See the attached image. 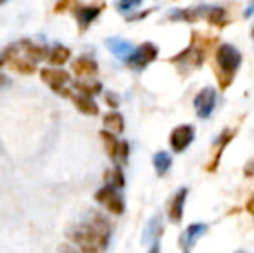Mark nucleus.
<instances>
[{
    "label": "nucleus",
    "mask_w": 254,
    "mask_h": 253,
    "mask_svg": "<svg viewBox=\"0 0 254 253\" xmlns=\"http://www.w3.org/2000/svg\"><path fill=\"white\" fill-rule=\"evenodd\" d=\"M66 236L83 253H104L111 241V224L104 215L94 212L90 220L71 226Z\"/></svg>",
    "instance_id": "obj_1"
},
{
    "label": "nucleus",
    "mask_w": 254,
    "mask_h": 253,
    "mask_svg": "<svg viewBox=\"0 0 254 253\" xmlns=\"http://www.w3.org/2000/svg\"><path fill=\"white\" fill-rule=\"evenodd\" d=\"M214 61H216V78L221 90H227L234 82L239 68L242 64V54L237 47L232 44H220L214 52Z\"/></svg>",
    "instance_id": "obj_2"
},
{
    "label": "nucleus",
    "mask_w": 254,
    "mask_h": 253,
    "mask_svg": "<svg viewBox=\"0 0 254 253\" xmlns=\"http://www.w3.org/2000/svg\"><path fill=\"white\" fill-rule=\"evenodd\" d=\"M209 44L211 40H206L202 35H197L195 31H192V40L189 44V47H185L182 52L173 56L170 59V63L175 64L182 73L184 71H192L195 68H201L204 64V59H206Z\"/></svg>",
    "instance_id": "obj_3"
},
{
    "label": "nucleus",
    "mask_w": 254,
    "mask_h": 253,
    "mask_svg": "<svg viewBox=\"0 0 254 253\" xmlns=\"http://www.w3.org/2000/svg\"><path fill=\"white\" fill-rule=\"evenodd\" d=\"M159 56V49L156 44L152 42H144L142 45L135 47V51L130 54V58L127 59V66L133 71H142L149 66L151 63H154Z\"/></svg>",
    "instance_id": "obj_4"
},
{
    "label": "nucleus",
    "mask_w": 254,
    "mask_h": 253,
    "mask_svg": "<svg viewBox=\"0 0 254 253\" xmlns=\"http://www.w3.org/2000/svg\"><path fill=\"white\" fill-rule=\"evenodd\" d=\"M195 139V128L190 123H184V125H178L171 130L170 134V148L175 155H180V153L187 151L190 148V144Z\"/></svg>",
    "instance_id": "obj_5"
},
{
    "label": "nucleus",
    "mask_w": 254,
    "mask_h": 253,
    "mask_svg": "<svg viewBox=\"0 0 254 253\" xmlns=\"http://www.w3.org/2000/svg\"><path fill=\"white\" fill-rule=\"evenodd\" d=\"M216 101H218L216 88L211 87V85L201 88L194 97L195 115H197L201 120H207L211 115H213L214 108H216Z\"/></svg>",
    "instance_id": "obj_6"
},
{
    "label": "nucleus",
    "mask_w": 254,
    "mask_h": 253,
    "mask_svg": "<svg viewBox=\"0 0 254 253\" xmlns=\"http://www.w3.org/2000/svg\"><path fill=\"white\" fill-rule=\"evenodd\" d=\"M95 201L101 203L104 208H106L109 213H113V215H123V213H125L123 198L120 196L118 189L107 186V184L95 192Z\"/></svg>",
    "instance_id": "obj_7"
},
{
    "label": "nucleus",
    "mask_w": 254,
    "mask_h": 253,
    "mask_svg": "<svg viewBox=\"0 0 254 253\" xmlns=\"http://www.w3.org/2000/svg\"><path fill=\"white\" fill-rule=\"evenodd\" d=\"M40 78L44 84H47L54 92L59 94L66 84H69L71 77L67 71L61 70V68H42L40 70Z\"/></svg>",
    "instance_id": "obj_8"
},
{
    "label": "nucleus",
    "mask_w": 254,
    "mask_h": 253,
    "mask_svg": "<svg viewBox=\"0 0 254 253\" xmlns=\"http://www.w3.org/2000/svg\"><path fill=\"white\" fill-rule=\"evenodd\" d=\"M235 135H237V128H225V130L221 132V134L218 135L216 139H214L213 146L216 148V151H214L213 162H209V165L206 167L207 172H216V169H218V165H220V160H221V155H223L225 148H227V146L230 144L232 141H234Z\"/></svg>",
    "instance_id": "obj_9"
},
{
    "label": "nucleus",
    "mask_w": 254,
    "mask_h": 253,
    "mask_svg": "<svg viewBox=\"0 0 254 253\" xmlns=\"http://www.w3.org/2000/svg\"><path fill=\"white\" fill-rule=\"evenodd\" d=\"M104 10V3L97 5V3H92V5H80L74 10V19L78 23V30L80 31H87L88 26L101 16V12Z\"/></svg>",
    "instance_id": "obj_10"
},
{
    "label": "nucleus",
    "mask_w": 254,
    "mask_h": 253,
    "mask_svg": "<svg viewBox=\"0 0 254 253\" xmlns=\"http://www.w3.org/2000/svg\"><path fill=\"white\" fill-rule=\"evenodd\" d=\"M207 9L209 5H194V7H187V9H173L168 12V19L170 21H185V23H195L201 17H206Z\"/></svg>",
    "instance_id": "obj_11"
},
{
    "label": "nucleus",
    "mask_w": 254,
    "mask_h": 253,
    "mask_svg": "<svg viewBox=\"0 0 254 253\" xmlns=\"http://www.w3.org/2000/svg\"><path fill=\"white\" fill-rule=\"evenodd\" d=\"M189 189L187 187H180L175 196L171 198V201L168 203V217L173 224H180L184 219V210H185V201H187Z\"/></svg>",
    "instance_id": "obj_12"
},
{
    "label": "nucleus",
    "mask_w": 254,
    "mask_h": 253,
    "mask_svg": "<svg viewBox=\"0 0 254 253\" xmlns=\"http://www.w3.org/2000/svg\"><path fill=\"white\" fill-rule=\"evenodd\" d=\"M207 233V226L206 224H202V222H195V224H190V226L187 227V229L182 233V236H180V247L184 248L185 252L187 250H190L192 247H194L195 243H197V240L201 236H204V234Z\"/></svg>",
    "instance_id": "obj_13"
},
{
    "label": "nucleus",
    "mask_w": 254,
    "mask_h": 253,
    "mask_svg": "<svg viewBox=\"0 0 254 253\" xmlns=\"http://www.w3.org/2000/svg\"><path fill=\"white\" fill-rule=\"evenodd\" d=\"M71 71L80 78H92L99 73V64L88 56H80L71 64Z\"/></svg>",
    "instance_id": "obj_14"
},
{
    "label": "nucleus",
    "mask_w": 254,
    "mask_h": 253,
    "mask_svg": "<svg viewBox=\"0 0 254 253\" xmlns=\"http://www.w3.org/2000/svg\"><path fill=\"white\" fill-rule=\"evenodd\" d=\"M106 47L107 51L111 52L113 56H116L118 59L121 61H127L130 58V54L135 51V47L130 44L128 40H123V38H118V37H111V38H106Z\"/></svg>",
    "instance_id": "obj_15"
},
{
    "label": "nucleus",
    "mask_w": 254,
    "mask_h": 253,
    "mask_svg": "<svg viewBox=\"0 0 254 253\" xmlns=\"http://www.w3.org/2000/svg\"><path fill=\"white\" fill-rule=\"evenodd\" d=\"M163 233H164V226H163V220H161V215H154L147 222V226H145L144 234H142V243L152 247V245L159 243Z\"/></svg>",
    "instance_id": "obj_16"
},
{
    "label": "nucleus",
    "mask_w": 254,
    "mask_h": 253,
    "mask_svg": "<svg viewBox=\"0 0 254 253\" xmlns=\"http://www.w3.org/2000/svg\"><path fill=\"white\" fill-rule=\"evenodd\" d=\"M69 99L73 101V104L76 106L78 111L83 113V115H87V116H97L99 115L97 102H95L92 97H88V95L78 94V92H76V94H73V92H71Z\"/></svg>",
    "instance_id": "obj_17"
},
{
    "label": "nucleus",
    "mask_w": 254,
    "mask_h": 253,
    "mask_svg": "<svg viewBox=\"0 0 254 253\" xmlns=\"http://www.w3.org/2000/svg\"><path fill=\"white\" fill-rule=\"evenodd\" d=\"M206 21L211 26H216V28H225L230 23L227 9H223L221 5H209L207 14H206Z\"/></svg>",
    "instance_id": "obj_18"
},
{
    "label": "nucleus",
    "mask_w": 254,
    "mask_h": 253,
    "mask_svg": "<svg viewBox=\"0 0 254 253\" xmlns=\"http://www.w3.org/2000/svg\"><path fill=\"white\" fill-rule=\"evenodd\" d=\"M101 139H102V144L104 149H106V155L109 156L111 162H118V151H120V142L116 139V135L109 130H101Z\"/></svg>",
    "instance_id": "obj_19"
},
{
    "label": "nucleus",
    "mask_w": 254,
    "mask_h": 253,
    "mask_svg": "<svg viewBox=\"0 0 254 253\" xmlns=\"http://www.w3.org/2000/svg\"><path fill=\"white\" fill-rule=\"evenodd\" d=\"M19 44H21V49L24 51V54H26V58L31 59L33 63L44 61V59L49 58V52H47V49H45L44 45L33 44V42H30V40L19 42Z\"/></svg>",
    "instance_id": "obj_20"
},
{
    "label": "nucleus",
    "mask_w": 254,
    "mask_h": 253,
    "mask_svg": "<svg viewBox=\"0 0 254 253\" xmlns=\"http://www.w3.org/2000/svg\"><path fill=\"white\" fill-rule=\"evenodd\" d=\"M152 165H154V170L159 177H164L168 172H170L171 165H173V158H171L170 153L166 151H157L154 153L152 156Z\"/></svg>",
    "instance_id": "obj_21"
},
{
    "label": "nucleus",
    "mask_w": 254,
    "mask_h": 253,
    "mask_svg": "<svg viewBox=\"0 0 254 253\" xmlns=\"http://www.w3.org/2000/svg\"><path fill=\"white\" fill-rule=\"evenodd\" d=\"M104 127L106 130L113 132V134H121L125 130V118L121 113L118 111H111L104 116Z\"/></svg>",
    "instance_id": "obj_22"
},
{
    "label": "nucleus",
    "mask_w": 254,
    "mask_h": 253,
    "mask_svg": "<svg viewBox=\"0 0 254 253\" xmlns=\"http://www.w3.org/2000/svg\"><path fill=\"white\" fill-rule=\"evenodd\" d=\"M73 88L78 92V94L94 97V95H97L102 92V84L101 82H81V80H78L73 84Z\"/></svg>",
    "instance_id": "obj_23"
},
{
    "label": "nucleus",
    "mask_w": 254,
    "mask_h": 253,
    "mask_svg": "<svg viewBox=\"0 0 254 253\" xmlns=\"http://www.w3.org/2000/svg\"><path fill=\"white\" fill-rule=\"evenodd\" d=\"M71 58V51L67 47H64V45H56V47H52V51L49 52V63L52 64V66H63V64H66L69 61Z\"/></svg>",
    "instance_id": "obj_24"
},
{
    "label": "nucleus",
    "mask_w": 254,
    "mask_h": 253,
    "mask_svg": "<svg viewBox=\"0 0 254 253\" xmlns=\"http://www.w3.org/2000/svg\"><path fill=\"white\" fill-rule=\"evenodd\" d=\"M104 180L107 186L114 187V189H123L125 187V173L121 170V167H114V169L107 170L104 173Z\"/></svg>",
    "instance_id": "obj_25"
},
{
    "label": "nucleus",
    "mask_w": 254,
    "mask_h": 253,
    "mask_svg": "<svg viewBox=\"0 0 254 253\" xmlns=\"http://www.w3.org/2000/svg\"><path fill=\"white\" fill-rule=\"evenodd\" d=\"M10 70H14L16 73H21V75H33L35 71H37V66H35V63L31 61V59L28 58H19L17 56L16 59H12V61L9 63Z\"/></svg>",
    "instance_id": "obj_26"
},
{
    "label": "nucleus",
    "mask_w": 254,
    "mask_h": 253,
    "mask_svg": "<svg viewBox=\"0 0 254 253\" xmlns=\"http://www.w3.org/2000/svg\"><path fill=\"white\" fill-rule=\"evenodd\" d=\"M81 3L78 0H57L56 5H54V12L63 14V12H74V10L80 7Z\"/></svg>",
    "instance_id": "obj_27"
},
{
    "label": "nucleus",
    "mask_w": 254,
    "mask_h": 253,
    "mask_svg": "<svg viewBox=\"0 0 254 253\" xmlns=\"http://www.w3.org/2000/svg\"><path fill=\"white\" fill-rule=\"evenodd\" d=\"M144 0H116V9L120 10L121 14H128L133 9H137Z\"/></svg>",
    "instance_id": "obj_28"
},
{
    "label": "nucleus",
    "mask_w": 254,
    "mask_h": 253,
    "mask_svg": "<svg viewBox=\"0 0 254 253\" xmlns=\"http://www.w3.org/2000/svg\"><path fill=\"white\" fill-rule=\"evenodd\" d=\"M128 156H130V144L127 141L120 142V151H118V163L125 165L128 162Z\"/></svg>",
    "instance_id": "obj_29"
},
{
    "label": "nucleus",
    "mask_w": 254,
    "mask_h": 253,
    "mask_svg": "<svg viewBox=\"0 0 254 253\" xmlns=\"http://www.w3.org/2000/svg\"><path fill=\"white\" fill-rule=\"evenodd\" d=\"M120 95L118 94H114V92H107L106 94V104L109 106V108H113V109H116L118 106H120Z\"/></svg>",
    "instance_id": "obj_30"
},
{
    "label": "nucleus",
    "mask_w": 254,
    "mask_h": 253,
    "mask_svg": "<svg viewBox=\"0 0 254 253\" xmlns=\"http://www.w3.org/2000/svg\"><path fill=\"white\" fill-rule=\"evenodd\" d=\"M151 12H154V9H145L144 12H138V14H133V16H128L127 21H140V19H145Z\"/></svg>",
    "instance_id": "obj_31"
},
{
    "label": "nucleus",
    "mask_w": 254,
    "mask_h": 253,
    "mask_svg": "<svg viewBox=\"0 0 254 253\" xmlns=\"http://www.w3.org/2000/svg\"><path fill=\"white\" fill-rule=\"evenodd\" d=\"M246 210H248V213H251L254 217V194L248 199V203H246Z\"/></svg>",
    "instance_id": "obj_32"
},
{
    "label": "nucleus",
    "mask_w": 254,
    "mask_h": 253,
    "mask_svg": "<svg viewBox=\"0 0 254 253\" xmlns=\"http://www.w3.org/2000/svg\"><path fill=\"white\" fill-rule=\"evenodd\" d=\"M61 253H80V252H76L74 248H71V247H61Z\"/></svg>",
    "instance_id": "obj_33"
},
{
    "label": "nucleus",
    "mask_w": 254,
    "mask_h": 253,
    "mask_svg": "<svg viewBox=\"0 0 254 253\" xmlns=\"http://www.w3.org/2000/svg\"><path fill=\"white\" fill-rule=\"evenodd\" d=\"M254 14V5H249L248 9H246V12H244V17H251Z\"/></svg>",
    "instance_id": "obj_34"
},
{
    "label": "nucleus",
    "mask_w": 254,
    "mask_h": 253,
    "mask_svg": "<svg viewBox=\"0 0 254 253\" xmlns=\"http://www.w3.org/2000/svg\"><path fill=\"white\" fill-rule=\"evenodd\" d=\"M147 253H161V247H159V243L152 245V247H151V250H149Z\"/></svg>",
    "instance_id": "obj_35"
},
{
    "label": "nucleus",
    "mask_w": 254,
    "mask_h": 253,
    "mask_svg": "<svg viewBox=\"0 0 254 253\" xmlns=\"http://www.w3.org/2000/svg\"><path fill=\"white\" fill-rule=\"evenodd\" d=\"M7 82H9V78H7L5 75H2V73H0V87H2V85H5Z\"/></svg>",
    "instance_id": "obj_36"
},
{
    "label": "nucleus",
    "mask_w": 254,
    "mask_h": 253,
    "mask_svg": "<svg viewBox=\"0 0 254 253\" xmlns=\"http://www.w3.org/2000/svg\"><path fill=\"white\" fill-rule=\"evenodd\" d=\"M7 61H5V59H3V58H0V68H2L3 66V64H5Z\"/></svg>",
    "instance_id": "obj_37"
},
{
    "label": "nucleus",
    "mask_w": 254,
    "mask_h": 253,
    "mask_svg": "<svg viewBox=\"0 0 254 253\" xmlns=\"http://www.w3.org/2000/svg\"><path fill=\"white\" fill-rule=\"evenodd\" d=\"M5 2H9V0H0V5H3Z\"/></svg>",
    "instance_id": "obj_38"
},
{
    "label": "nucleus",
    "mask_w": 254,
    "mask_h": 253,
    "mask_svg": "<svg viewBox=\"0 0 254 253\" xmlns=\"http://www.w3.org/2000/svg\"><path fill=\"white\" fill-rule=\"evenodd\" d=\"M251 35H253V38H254V28H253V31H251Z\"/></svg>",
    "instance_id": "obj_39"
},
{
    "label": "nucleus",
    "mask_w": 254,
    "mask_h": 253,
    "mask_svg": "<svg viewBox=\"0 0 254 253\" xmlns=\"http://www.w3.org/2000/svg\"><path fill=\"white\" fill-rule=\"evenodd\" d=\"M251 5H254V0H251Z\"/></svg>",
    "instance_id": "obj_40"
},
{
    "label": "nucleus",
    "mask_w": 254,
    "mask_h": 253,
    "mask_svg": "<svg viewBox=\"0 0 254 253\" xmlns=\"http://www.w3.org/2000/svg\"><path fill=\"white\" fill-rule=\"evenodd\" d=\"M237 253H244V252H237Z\"/></svg>",
    "instance_id": "obj_41"
},
{
    "label": "nucleus",
    "mask_w": 254,
    "mask_h": 253,
    "mask_svg": "<svg viewBox=\"0 0 254 253\" xmlns=\"http://www.w3.org/2000/svg\"><path fill=\"white\" fill-rule=\"evenodd\" d=\"M184 253H189V252H184Z\"/></svg>",
    "instance_id": "obj_42"
}]
</instances>
